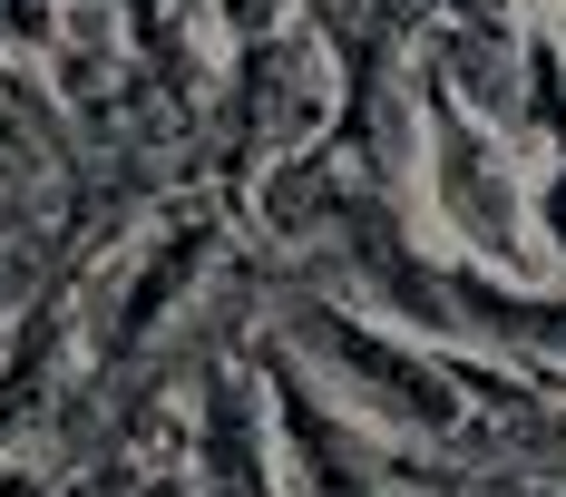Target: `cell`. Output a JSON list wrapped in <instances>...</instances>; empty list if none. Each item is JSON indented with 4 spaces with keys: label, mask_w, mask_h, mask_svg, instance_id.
<instances>
[{
    "label": "cell",
    "mask_w": 566,
    "mask_h": 497,
    "mask_svg": "<svg viewBox=\"0 0 566 497\" xmlns=\"http://www.w3.org/2000/svg\"><path fill=\"white\" fill-rule=\"evenodd\" d=\"M254 341H274L303 381L333 400L352 430L391 448V458H430L469 430V400H479V371L489 361H459V351H430L400 322L342 303V293H313V283H283L254 303Z\"/></svg>",
    "instance_id": "1"
},
{
    "label": "cell",
    "mask_w": 566,
    "mask_h": 497,
    "mask_svg": "<svg viewBox=\"0 0 566 497\" xmlns=\"http://www.w3.org/2000/svg\"><path fill=\"white\" fill-rule=\"evenodd\" d=\"M226 264H234V195H167L98 274L69 293L78 381H117V371L157 361L176 331L206 313Z\"/></svg>",
    "instance_id": "2"
},
{
    "label": "cell",
    "mask_w": 566,
    "mask_h": 497,
    "mask_svg": "<svg viewBox=\"0 0 566 497\" xmlns=\"http://www.w3.org/2000/svg\"><path fill=\"white\" fill-rule=\"evenodd\" d=\"M430 98V88H420ZM527 186H537V157H517L499 127L459 108H420V176H410V215L420 234L479 264V274H509V283H547L537 264V224H527Z\"/></svg>",
    "instance_id": "3"
},
{
    "label": "cell",
    "mask_w": 566,
    "mask_h": 497,
    "mask_svg": "<svg viewBox=\"0 0 566 497\" xmlns=\"http://www.w3.org/2000/svg\"><path fill=\"white\" fill-rule=\"evenodd\" d=\"M216 127H226V176L234 195L254 186V176H274V166H303L333 147L342 127V59L293 20L274 40H244V50L216 59Z\"/></svg>",
    "instance_id": "4"
},
{
    "label": "cell",
    "mask_w": 566,
    "mask_h": 497,
    "mask_svg": "<svg viewBox=\"0 0 566 497\" xmlns=\"http://www.w3.org/2000/svg\"><path fill=\"white\" fill-rule=\"evenodd\" d=\"M527 224H537V264H547V283H566V157H537Z\"/></svg>",
    "instance_id": "5"
},
{
    "label": "cell",
    "mask_w": 566,
    "mask_h": 497,
    "mask_svg": "<svg viewBox=\"0 0 566 497\" xmlns=\"http://www.w3.org/2000/svg\"><path fill=\"white\" fill-rule=\"evenodd\" d=\"M206 30H216V50H244V40H274L293 30V0H186Z\"/></svg>",
    "instance_id": "6"
},
{
    "label": "cell",
    "mask_w": 566,
    "mask_h": 497,
    "mask_svg": "<svg viewBox=\"0 0 566 497\" xmlns=\"http://www.w3.org/2000/svg\"><path fill=\"white\" fill-rule=\"evenodd\" d=\"M117 497H196V488H186V468H176V458H137Z\"/></svg>",
    "instance_id": "7"
},
{
    "label": "cell",
    "mask_w": 566,
    "mask_h": 497,
    "mask_svg": "<svg viewBox=\"0 0 566 497\" xmlns=\"http://www.w3.org/2000/svg\"><path fill=\"white\" fill-rule=\"evenodd\" d=\"M381 30H400V40H420V20H430V0H361Z\"/></svg>",
    "instance_id": "8"
},
{
    "label": "cell",
    "mask_w": 566,
    "mask_h": 497,
    "mask_svg": "<svg viewBox=\"0 0 566 497\" xmlns=\"http://www.w3.org/2000/svg\"><path fill=\"white\" fill-rule=\"evenodd\" d=\"M391 497H430V488H420V478H410V468H400V488H391Z\"/></svg>",
    "instance_id": "9"
},
{
    "label": "cell",
    "mask_w": 566,
    "mask_h": 497,
    "mask_svg": "<svg viewBox=\"0 0 566 497\" xmlns=\"http://www.w3.org/2000/svg\"><path fill=\"white\" fill-rule=\"evenodd\" d=\"M547 30H557V50H566V10H557V20H547Z\"/></svg>",
    "instance_id": "10"
}]
</instances>
